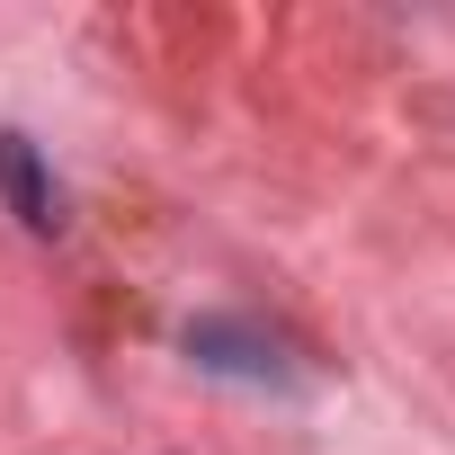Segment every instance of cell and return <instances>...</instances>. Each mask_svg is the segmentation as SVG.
<instances>
[{"label": "cell", "mask_w": 455, "mask_h": 455, "mask_svg": "<svg viewBox=\"0 0 455 455\" xmlns=\"http://www.w3.org/2000/svg\"><path fill=\"white\" fill-rule=\"evenodd\" d=\"M0 188H10V214L28 223V233H54V223H63V205H54V188H45L28 134H0Z\"/></svg>", "instance_id": "obj_1"}, {"label": "cell", "mask_w": 455, "mask_h": 455, "mask_svg": "<svg viewBox=\"0 0 455 455\" xmlns=\"http://www.w3.org/2000/svg\"><path fill=\"white\" fill-rule=\"evenodd\" d=\"M188 357L233 366V375H268V366H277V348H268L259 331H242V322H196V331H188Z\"/></svg>", "instance_id": "obj_2"}]
</instances>
